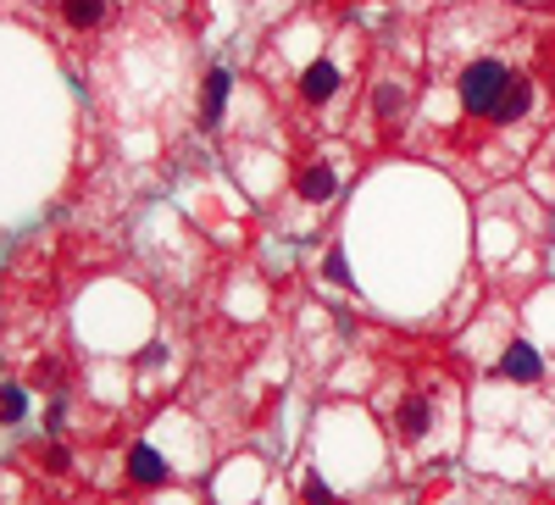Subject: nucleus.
<instances>
[{"instance_id":"obj_1","label":"nucleus","mask_w":555,"mask_h":505,"mask_svg":"<svg viewBox=\"0 0 555 505\" xmlns=\"http://www.w3.org/2000/svg\"><path fill=\"white\" fill-rule=\"evenodd\" d=\"M434 62L455 101V122L439 128V140L461 161L489 167L505 151H522L544 106H555L550 78H544V34H533L522 12H512L483 39L439 34Z\"/></svg>"},{"instance_id":"obj_2","label":"nucleus","mask_w":555,"mask_h":505,"mask_svg":"<svg viewBox=\"0 0 555 505\" xmlns=\"http://www.w3.org/2000/svg\"><path fill=\"white\" fill-rule=\"evenodd\" d=\"M384 428L405 467L444 462L461 433V378L444 361H405L378 394Z\"/></svg>"},{"instance_id":"obj_3","label":"nucleus","mask_w":555,"mask_h":505,"mask_svg":"<svg viewBox=\"0 0 555 505\" xmlns=\"http://www.w3.org/2000/svg\"><path fill=\"white\" fill-rule=\"evenodd\" d=\"M366 117H373L378 140H400V133L411 128V117H416V89H411V78L378 73L373 89H366Z\"/></svg>"},{"instance_id":"obj_4","label":"nucleus","mask_w":555,"mask_h":505,"mask_svg":"<svg viewBox=\"0 0 555 505\" xmlns=\"http://www.w3.org/2000/svg\"><path fill=\"white\" fill-rule=\"evenodd\" d=\"M544 355H539V345L533 339H522V334H512L500 345V355H494V378L500 384H517V389H533V384H544Z\"/></svg>"},{"instance_id":"obj_5","label":"nucleus","mask_w":555,"mask_h":505,"mask_svg":"<svg viewBox=\"0 0 555 505\" xmlns=\"http://www.w3.org/2000/svg\"><path fill=\"white\" fill-rule=\"evenodd\" d=\"M339 89H345V67H339L334 56H317V62L300 73V106L322 112V106L339 101Z\"/></svg>"},{"instance_id":"obj_6","label":"nucleus","mask_w":555,"mask_h":505,"mask_svg":"<svg viewBox=\"0 0 555 505\" xmlns=\"http://www.w3.org/2000/svg\"><path fill=\"white\" fill-rule=\"evenodd\" d=\"M295 195H300L306 206H328V200L339 195V172H334L328 161H311V167H300V178H295Z\"/></svg>"},{"instance_id":"obj_7","label":"nucleus","mask_w":555,"mask_h":505,"mask_svg":"<svg viewBox=\"0 0 555 505\" xmlns=\"http://www.w3.org/2000/svg\"><path fill=\"white\" fill-rule=\"evenodd\" d=\"M128 478H133V483H145V489L167 483V462H162V450H156V444H133V450H128Z\"/></svg>"},{"instance_id":"obj_8","label":"nucleus","mask_w":555,"mask_h":505,"mask_svg":"<svg viewBox=\"0 0 555 505\" xmlns=\"http://www.w3.org/2000/svg\"><path fill=\"white\" fill-rule=\"evenodd\" d=\"M112 17V0H62V23L89 34V28H101Z\"/></svg>"},{"instance_id":"obj_9","label":"nucleus","mask_w":555,"mask_h":505,"mask_svg":"<svg viewBox=\"0 0 555 505\" xmlns=\"http://www.w3.org/2000/svg\"><path fill=\"white\" fill-rule=\"evenodd\" d=\"M533 183H539L544 195H555V128L533 145Z\"/></svg>"},{"instance_id":"obj_10","label":"nucleus","mask_w":555,"mask_h":505,"mask_svg":"<svg viewBox=\"0 0 555 505\" xmlns=\"http://www.w3.org/2000/svg\"><path fill=\"white\" fill-rule=\"evenodd\" d=\"M228 83H234V78H228L222 67L206 78V122H222V106H228Z\"/></svg>"},{"instance_id":"obj_11","label":"nucleus","mask_w":555,"mask_h":505,"mask_svg":"<svg viewBox=\"0 0 555 505\" xmlns=\"http://www.w3.org/2000/svg\"><path fill=\"white\" fill-rule=\"evenodd\" d=\"M23 417H28V394L7 384L0 389V423H23Z\"/></svg>"},{"instance_id":"obj_12","label":"nucleus","mask_w":555,"mask_h":505,"mask_svg":"<svg viewBox=\"0 0 555 505\" xmlns=\"http://www.w3.org/2000/svg\"><path fill=\"white\" fill-rule=\"evenodd\" d=\"M306 505H334V494H328V483H322L317 472H306Z\"/></svg>"},{"instance_id":"obj_13","label":"nucleus","mask_w":555,"mask_h":505,"mask_svg":"<svg viewBox=\"0 0 555 505\" xmlns=\"http://www.w3.org/2000/svg\"><path fill=\"white\" fill-rule=\"evenodd\" d=\"M544 78H550V95H555V34H544Z\"/></svg>"},{"instance_id":"obj_14","label":"nucleus","mask_w":555,"mask_h":505,"mask_svg":"<svg viewBox=\"0 0 555 505\" xmlns=\"http://www.w3.org/2000/svg\"><path fill=\"white\" fill-rule=\"evenodd\" d=\"M328 279H339V284H350V272H345V256H339V250H328Z\"/></svg>"},{"instance_id":"obj_15","label":"nucleus","mask_w":555,"mask_h":505,"mask_svg":"<svg viewBox=\"0 0 555 505\" xmlns=\"http://www.w3.org/2000/svg\"><path fill=\"white\" fill-rule=\"evenodd\" d=\"M44 467L62 472V467H67V450H62V444H56V450H44Z\"/></svg>"}]
</instances>
